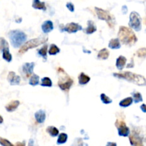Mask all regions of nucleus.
I'll list each match as a JSON object with an SVG mask.
<instances>
[{
    "instance_id": "nucleus-1",
    "label": "nucleus",
    "mask_w": 146,
    "mask_h": 146,
    "mask_svg": "<svg viewBox=\"0 0 146 146\" xmlns=\"http://www.w3.org/2000/svg\"><path fill=\"white\" fill-rule=\"evenodd\" d=\"M118 36L120 41H121L125 45L130 46L134 45L138 41V38L135 36V33L133 31V30L126 27L121 26L120 27Z\"/></svg>"
},
{
    "instance_id": "nucleus-2",
    "label": "nucleus",
    "mask_w": 146,
    "mask_h": 146,
    "mask_svg": "<svg viewBox=\"0 0 146 146\" xmlns=\"http://www.w3.org/2000/svg\"><path fill=\"white\" fill-rule=\"evenodd\" d=\"M113 76L116 78L125 79L129 82L140 86H146L145 78L139 74H134V73L130 72V71H125L123 73H115L113 74Z\"/></svg>"
},
{
    "instance_id": "nucleus-3",
    "label": "nucleus",
    "mask_w": 146,
    "mask_h": 146,
    "mask_svg": "<svg viewBox=\"0 0 146 146\" xmlns=\"http://www.w3.org/2000/svg\"><path fill=\"white\" fill-rule=\"evenodd\" d=\"M57 71H58V86L62 91H68L71 87L72 84H74V81L70 78L69 76L65 72V71L63 68H58Z\"/></svg>"
},
{
    "instance_id": "nucleus-4",
    "label": "nucleus",
    "mask_w": 146,
    "mask_h": 146,
    "mask_svg": "<svg viewBox=\"0 0 146 146\" xmlns=\"http://www.w3.org/2000/svg\"><path fill=\"white\" fill-rule=\"evenodd\" d=\"M11 44L14 48H19L27 40V36L25 33L19 30H12L9 33Z\"/></svg>"
},
{
    "instance_id": "nucleus-5",
    "label": "nucleus",
    "mask_w": 146,
    "mask_h": 146,
    "mask_svg": "<svg viewBox=\"0 0 146 146\" xmlns=\"http://www.w3.org/2000/svg\"><path fill=\"white\" fill-rule=\"evenodd\" d=\"M47 41H48V38H47V37H44V36H41L39 37V38H33V39L29 40V41L26 42L25 44L21 46V48H20L19 51V54H24V53L27 52V51H28L29 49H30V48L37 47L38 46L46 43Z\"/></svg>"
},
{
    "instance_id": "nucleus-6",
    "label": "nucleus",
    "mask_w": 146,
    "mask_h": 146,
    "mask_svg": "<svg viewBox=\"0 0 146 146\" xmlns=\"http://www.w3.org/2000/svg\"><path fill=\"white\" fill-rule=\"evenodd\" d=\"M95 10L96 11L97 17L99 19L104 20L108 23V26L111 28H113L114 25H115V18L113 16L110 14L109 11H106V10L100 9L98 7H96Z\"/></svg>"
},
{
    "instance_id": "nucleus-7",
    "label": "nucleus",
    "mask_w": 146,
    "mask_h": 146,
    "mask_svg": "<svg viewBox=\"0 0 146 146\" xmlns=\"http://www.w3.org/2000/svg\"><path fill=\"white\" fill-rule=\"evenodd\" d=\"M129 27L135 31H140L142 29V19L136 11H132L129 17Z\"/></svg>"
},
{
    "instance_id": "nucleus-8",
    "label": "nucleus",
    "mask_w": 146,
    "mask_h": 146,
    "mask_svg": "<svg viewBox=\"0 0 146 146\" xmlns=\"http://www.w3.org/2000/svg\"><path fill=\"white\" fill-rule=\"evenodd\" d=\"M83 28L81 25H79L77 23L71 22L67 24L65 27H64V29H62V31H67L69 34H71V33H76L78 31H81L82 30Z\"/></svg>"
},
{
    "instance_id": "nucleus-9",
    "label": "nucleus",
    "mask_w": 146,
    "mask_h": 146,
    "mask_svg": "<svg viewBox=\"0 0 146 146\" xmlns=\"http://www.w3.org/2000/svg\"><path fill=\"white\" fill-rule=\"evenodd\" d=\"M8 81L10 83L11 85H19L21 81V78L19 76L16 75L14 71H10L7 76Z\"/></svg>"
},
{
    "instance_id": "nucleus-10",
    "label": "nucleus",
    "mask_w": 146,
    "mask_h": 146,
    "mask_svg": "<svg viewBox=\"0 0 146 146\" xmlns=\"http://www.w3.org/2000/svg\"><path fill=\"white\" fill-rule=\"evenodd\" d=\"M34 62H30V63H25L22 66L23 72L25 74L26 76L29 77L32 74L33 71H34Z\"/></svg>"
},
{
    "instance_id": "nucleus-11",
    "label": "nucleus",
    "mask_w": 146,
    "mask_h": 146,
    "mask_svg": "<svg viewBox=\"0 0 146 146\" xmlns=\"http://www.w3.org/2000/svg\"><path fill=\"white\" fill-rule=\"evenodd\" d=\"M130 142L132 145H143L142 139L138 134L133 133L129 137Z\"/></svg>"
},
{
    "instance_id": "nucleus-12",
    "label": "nucleus",
    "mask_w": 146,
    "mask_h": 146,
    "mask_svg": "<svg viewBox=\"0 0 146 146\" xmlns=\"http://www.w3.org/2000/svg\"><path fill=\"white\" fill-rule=\"evenodd\" d=\"M41 29H42V31L46 34L49 33L54 29V24L50 20H47L43 23L41 25Z\"/></svg>"
},
{
    "instance_id": "nucleus-13",
    "label": "nucleus",
    "mask_w": 146,
    "mask_h": 146,
    "mask_svg": "<svg viewBox=\"0 0 146 146\" xmlns=\"http://www.w3.org/2000/svg\"><path fill=\"white\" fill-rule=\"evenodd\" d=\"M118 135L123 137H128L130 135V128L126 126L125 124L118 127Z\"/></svg>"
},
{
    "instance_id": "nucleus-14",
    "label": "nucleus",
    "mask_w": 146,
    "mask_h": 146,
    "mask_svg": "<svg viewBox=\"0 0 146 146\" xmlns=\"http://www.w3.org/2000/svg\"><path fill=\"white\" fill-rule=\"evenodd\" d=\"M126 62L127 58L125 56H120L116 59V64H115L116 68L118 70H120V71H121V70H123L124 68L125 64H126Z\"/></svg>"
},
{
    "instance_id": "nucleus-15",
    "label": "nucleus",
    "mask_w": 146,
    "mask_h": 146,
    "mask_svg": "<svg viewBox=\"0 0 146 146\" xmlns=\"http://www.w3.org/2000/svg\"><path fill=\"white\" fill-rule=\"evenodd\" d=\"M87 24H88V27H87L86 29H85L84 30V31L86 34H91L96 31V26L95 25L94 21H91V20H89V21H88Z\"/></svg>"
},
{
    "instance_id": "nucleus-16",
    "label": "nucleus",
    "mask_w": 146,
    "mask_h": 146,
    "mask_svg": "<svg viewBox=\"0 0 146 146\" xmlns=\"http://www.w3.org/2000/svg\"><path fill=\"white\" fill-rule=\"evenodd\" d=\"M36 121L38 123H43L46 119V113L43 110H39L35 113Z\"/></svg>"
},
{
    "instance_id": "nucleus-17",
    "label": "nucleus",
    "mask_w": 146,
    "mask_h": 146,
    "mask_svg": "<svg viewBox=\"0 0 146 146\" xmlns=\"http://www.w3.org/2000/svg\"><path fill=\"white\" fill-rule=\"evenodd\" d=\"M19 104L20 102L19 101H17V100H16V101H12L11 102H10L9 104H8L6 106L5 108L8 112H13V111H14L17 108H18Z\"/></svg>"
},
{
    "instance_id": "nucleus-18",
    "label": "nucleus",
    "mask_w": 146,
    "mask_h": 146,
    "mask_svg": "<svg viewBox=\"0 0 146 146\" xmlns=\"http://www.w3.org/2000/svg\"><path fill=\"white\" fill-rule=\"evenodd\" d=\"M121 42L118 38H113L109 41L108 44V47L112 49H118L121 48Z\"/></svg>"
},
{
    "instance_id": "nucleus-19",
    "label": "nucleus",
    "mask_w": 146,
    "mask_h": 146,
    "mask_svg": "<svg viewBox=\"0 0 146 146\" xmlns=\"http://www.w3.org/2000/svg\"><path fill=\"white\" fill-rule=\"evenodd\" d=\"M91 78L85 74L84 73H81L78 76V83L80 85H86L90 81Z\"/></svg>"
},
{
    "instance_id": "nucleus-20",
    "label": "nucleus",
    "mask_w": 146,
    "mask_h": 146,
    "mask_svg": "<svg viewBox=\"0 0 146 146\" xmlns=\"http://www.w3.org/2000/svg\"><path fill=\"white\" fill-rule=\"evenodd\" d=\"M133 97H127L121 101V102L119 103V106L123 108H126V107L130 106L133 104Z\"/></svg>"
},
{
    "instance_id": "nucleus-21",
    "label": "nucleus",
    "mask_w": 146,
    "mask_h": 146,
    "mask_svg": "<svg viewBox=\"0 0 146 146\" xmlns=\"http://www.w3.org/2000/svg\"><path fill=\"white\" fill-rule=\"evenodd\" d=\"M109 54H110L109 51H108L107 48H103V49H101V51L98 52L97 57H98V59L106 60L107 58L109 57Z\"/></svg>"
},
{
    "instance_id": "nucleus-22",
    "label": "nucleus",
    "mask_w": 146,
    "mask_h": 146,
    "mask_svg": "<svg viewBox=\"0 0 146 146\" xmlns=\"http://www.w3.org/2000/svg\"><path fill=\"white\" fill-rule=\"evenodd\" d=\"M32 7L33 8L36 9H41V10L46 9L45 3L41 2L40 0H33Z\"/></svg>"
},
{
    "instance_id": "nucleus-23",
    "label": "nucleus",
    "mask_w": 146,
    "mask_h": 146,
    "mask_svg": "<svg viewBox=\"0 0 146 146\" xmlns=\"http://www.w3.org/2000/svg\"><path fill=\"white\" fill-rule=\"evenodd\" d=\"M1 52H2L3 58L7 62H11V60H12V56L10 54L9 48H4L1 51Z\"/></svg>"
},
{
    "instance_id": "nucleus-24",
    "label": "nucleus",
    "mask_w": 146,
    "mask_h": 146,
    "mask_svg": "<svg viewBox=\"0 0 146 146\" xmlns=\"http://www.w3.org/2000/svg\"><path fill=\"white\" fill-rule=\"evenodd\" d=\"M46 132L52 137H56V136H57V135H58V134H59L58 129L54 126L47 127Z\"/></svg>"
},
{
    "instance_id": "nucleus-25",
    "label": "nucleus",
    "mask_w": 146,
    "mask_h": 146,
    "mask_svg": "<svg viewBox=\"0 0 146 146\" xmlns=\"http://www.w3.org/2000/svg\"><path fill=\"white\" fill-rule=\"evenodd\" d=\"M29 84L31 86H33L38 85L39 84V76H37L36 74H33L31 76V78H30Z\"/></svg>"
},
{
    "instance_id": "nucleus-26",
    "label": "nucleus",
    "mask_w": 146,
    "mask_h": 146,
    "mask_svg": "<svg viewBox=\"0 0 146 146\" xmlns=\"http://www.w3.org/2000/svg\"><path fill=\"white\" fill-rule=\"evenodd\" d=\"M133 96V99L135 104H138V103L142 102L143 101V96L142 94L140 92H133L132 93Z\"/></svg>"
},
{
    "instance_id": "nucleus-27",
    "label": "nucleus",
    "mask_w": 146,
    "mask_h": 146,
    "mask_svg": "<svg viewBox=\"0 0 146 146\" xmlns=\"http://www.w3.org/2000/svg\"><path fill=\"white\" fill-rule=\"evenodd\" d=\"M67 140H68V135L62 133L58 135V138L57 139V144L58 145H61V144L65 143L67 141Z\"/></svg>"
},
{
    "instance_id": "nucleus-28",
    "label": "nucleus",
    "mask_w": 146,
    "mask_h": 146,
    "mask_svg": "<svg viewBox=\"0 0 146 146\" xmlns=\"http://www.w3.org/2000/svg\"><path fill=\"white\" fill-rule=\"evenodd\" d=\"M60 52V48L57 46L55 44H51L50 46V48L48 49V54L49 55H56V54H58Z\"/></svg>"
},
{
    "instance_id": "nucleus-29",
    "label": "nucleus",
    "mask_w": 146,
    "mask_h": 146,
    "mask_svg": "<svg viewBox=\"0 0 146 146\" xmlns=\"http://www.w3.org/2000/svg\"><path fill=\"white\" fill-rule=\"evenodd\" d=\"M41 86H42L51 87L52 86V81H51V80L48 77H44V78L41 79Z\"/></svg>"
},
{
    "instance_id": "nucleus-30",
    "label": "nucleus",
    "mask_w": 146,
    "mask_h": 146,
    "mask_svg": "<svg viewBox=\"0 0 146 146\" xmlns=\"http://www.w3.org/2000/svg\"><path fill=\"white\" fill-rule=\"evenodd\" d=\"M47 44H45L44 46H43L38 51V54L41 56V57H43L44 58H45V60L46 59V54H47Z\"/></svg>"
},
{
    "instance_id": "nucleus-31",
    "label": "nucleus",
    "mask_w": 146,
    "mask_h": 146,
    "mask_svg": "<svg viewBox=\"0 0 146 146\" xmlns=\"http://www.w3.org/2000/svg\"><path fill=\"white\" fill-rule=\"evenodd\" d=\"M100 97H101V101H102L104 104H109L112 103V100H111L109 97L107 96L105 94H101V96H100Z\"/></svg>"
},
{
    "instance_id": "nucleus-32",
    "label": "nucleus",
    "mask_w": 146,
    "mask_h": 146,
    "mask_svg": "<svg viewBox=\"0 0 146 146\" xmlns=\"http://www.w3.org/2000/svg\"><path fill=\"white\" fill-rule=\"evenodd\" d=\"M4 48H9L8 42L4 38H0V51H2Z\"/></svg>"
},
{
    "instance_id": "nucleus-33",
    "label": "nucleus",
    "mask_w": 146,
    "mask_h": 146,
    "mask_svg": "<svg viewBox=\"0 0 146 146\" xmlns=\"http://www.w3.org/2000/svg\"><path fill=\"white\" fill-rule=\"evenodd\" d=\"M137 56L140 58H145L146 57V48H141L138 49L136 52Z\"/></svg>"
},
{
    "instance_id": "nucleus-34",
    "label": "nucleus",
    "mask_w": 146,
    "mask_h": 146,
    "mask_svg": "<svg viewBox=\"0 0 146 146\" xmlns=\"http://www.w3.org/2000/svg\"><path fill=\"white\" fill-rule=\"evenodd\" d=\"M0 145H1L3 146H9V145L12 146L13 144L11 143H10L8 140L0 137Z\"/></svg>"
},
{
    "instance_id": "nucleus-35",
    "label": "nucleus",
    "mask_w": 146,
    "mask_h": 146,
    "mask_svg": "<svg viewBox=\"0 0 146 146\" xmlns=\"http://www.w3.org/2000/svg\"><path fill=\"white\" fill-rule=\"evenodd\" d=\"M66 7L68 8V9L70 11H71V12H74V4H73L71 2L67 3Z\"/></svg>"
},
{
    "instance_id": "nucleus-36",
    "label": "nucleus",
    "mask_w": 146,
    "mask_h": 146,
    "mask_svg": "<svg viewBox=\"0 0 146 146\" xmlns=\"http://www.w3.org/2000/svg\"><path fill=\"white\" fill-rule=\"evenodd\" d=\"M140 108H141V110L143 112L146 113V104H142L141 107H140Z\"/></svg>"
},
{
    "instance_id": "nucleus-37",
    "label": "nucleus",
    "mask_w": 146,
    "mask_h": 146,
    "mask_svg": "<svg viewBox=\"0 0 146 146\" xmlns=\"http://www.w3.org/2000/svg\"><path fill=\"white\" fill-rule=\"evenodd\" d=\"M122 11L124 14H125L127 12H128V7H127L125 5L123 6L122 7Z\"/></svg>"
},
{
    "instance_id": "nucleus-38",
    "label": "nucleus",
    "mask_w": 146,
    "mask_h": 146,
    "mask_svg": "<svg viewBox=\"0 0 146 146\" xmlns=\"http://www.w3.org/2000/svg\"><path fill=\"white\" fill-rule=\"evenodd\" d=\"M134 64H133V61H132V63L131 64H129L128 66H127V68H132V67H133Z\"/></svg>"
},
{
    "instance_id": "nucleus-39",
    "label": "nucleus",
    "mask_w": 146,
    "mask_h": 146,
    "mask_svg": "<svg viewBox=\"0 0 146 146\" xmlns=\"http://www.w3.org/2000/svg\"><path fill=\"white\" fill-rule=\"evenodd\" d=\"M3 122H4V120H3V118L1 116V115H0V124L2 123Z\"/></svg>"
},
{
    "instance_id": "nucleus-40",
    "label": "nucleus",
    "mask_w": 146,
    "mask_h": 146,
    "mask_svg": "<svg viewBox=\"0 0 146 146\" xmlns=\"http://www.w3.org/2000/svg\"><path fill=\"white\" fill-rule=\"evenodd\" d=\"M145 22H146V21H145Z\"/></svg>"
}]
</instances>
